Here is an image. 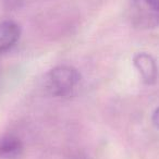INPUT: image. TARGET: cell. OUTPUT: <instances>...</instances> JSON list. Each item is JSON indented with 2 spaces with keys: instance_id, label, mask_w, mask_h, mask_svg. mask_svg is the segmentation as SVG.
I'll list each match as a JSON object with an SVG mask.
<instances>
[{
  "instance_id": "cell-1",
  "label": "cell",
  "mask_w": 159,
  "mask_h": 159,
  "mask_svg": "<svg viewBox=\"0 0 159 159\" xmlns=\"http://www.w3.org/2000/svg\"><path fill=\"white\" fill-rule=\"evenodd\" d=\"M81 82V74L70 66H58L47 75L46 86L51 95L66 97L73 93Z\"/></svg>"
},
{
  "instance_id": "cell-2",
  "label": "cell",
  "mask_w": 159,
  "mask_h": 159,
  "mask_svg": "<svg viewBox=\"0 0 159 159\" xmlns=\"http://www.w3.org/2000/svg\"><path fill=\"white\" fill-rule=\"evenodd\" d=\"M128 18L139 30L159 26V0H128Z\"/></svg>"
},
{
  "instance_id": "cell-3",
  "label": "cell",
  "mask_w": 159,
  "mask_h": 159,
  "mask_svg": "<svg viewBox=\"0 0 159 159\" xmlns=\"http://www.w3.org/2000/svg\"><path fill=\"white\" fill-rule=\"evenodd\" d=\"M133 64L141 74L143 82L148 85L155 84L158 79V66L156 60L149 53L139 52L133 57Z\"/></svg>"
},
{
  "instance_id": "cell-4",
  "label": "cell",
  "mask_w": 159,
  "mask_h": 159,
  "mask_svg": "<svg viewBox=\"0 0 159 159\" xmlns=\"http://www.w3.org/2000/svg\"><path fill=\"white\" fill-rule=\"evenodd\" d=\"M21 29L13 21H3L0 23V53L10 50L18 43Z\"/></svg>"
},
{
  "instance_id": "cell-5",
  "label": "cell",
  "mask_w": 159,
  "mask_h": 159,
  "mask_svg": "<svg viewBox=\"0 0 159 159\" xmlns=\"http://www.w3.org/2000/svg\"><path fill=\"white\" fill-rule=\"evenodd\" d=\"M23 150L22 142L14 135H3L0 137V158L13 159L20 156Z\"/></svg>"
},
{
  "instance_id": "cell-6",
  "label": "cell",
  "mask_w": 159,
  "mask_h": 159,
  "mask_svg": "<svg viewBox=\"0 0 159 159\" xmlns=\"http://www.w3.org/2000/svg\"><path fill=\"white\" fill-rule=\"evenodd\" d=\"M66 159H89V157L81 150H75V152H71Z\"/></svg>"
},
{
  "instance_id": "cell-7",
  "label": "cell",
  "mask_w": 159,
  "mask_h": 159,
  "mask_svg": "<svg viewBox=\"0 0 159 159\" xmlns=\"http://www.w3.org/2000/svg\"><path fill=\"white\" fill-rule=\"evenodd\" d=\"M152 121L155 128H156L157 130H159V107L154 111V113H152Z\"/></svg>"
},
{
  "instance_id": "cell-8",
  "label": "cell",
  "mask_w": 159,
  "mask_h": 159,
  "mask_svg": "<svg viewBox=\"0 0 159 159\" xmlns=\"http://www.w3.org/2000/svg\"><path fill=\"white\" fill-rule=\"evenodd\" d=\"M5 2L9 8H14L16 6H19V3L21 2V0H5Z\"/></svg>"
}]
</instances>
